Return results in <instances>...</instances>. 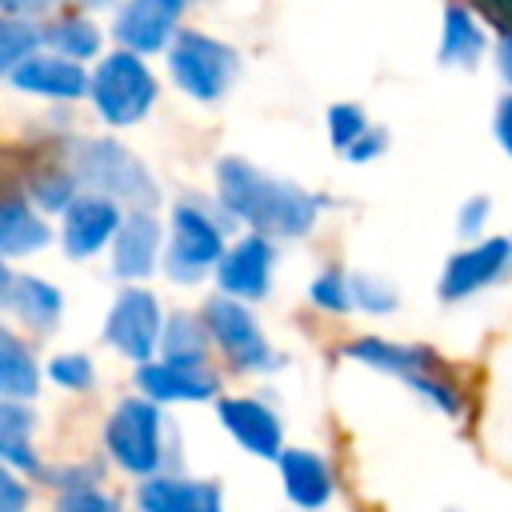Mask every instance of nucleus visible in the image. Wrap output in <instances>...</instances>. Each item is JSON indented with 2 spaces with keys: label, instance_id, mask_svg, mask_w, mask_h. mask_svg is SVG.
Masks as SVG:
<instances>
[{
  "label": "nucleus",
  "instance_id": "obj_1",
  "mask_svg": "<svg viewBox=\"0 0 512 512\" xmlns=\"http://www.w3.org/2000/svg\"><path fill=\"white\" fill-rule=\"evenodd\" d=\"M220 204L264 236H304L320 212V200L288 180H272L240 156L216 164Z\"/></svg>",
  "mask_w": 512,
  "mask_h": 512
},
{
  "label": "nucleus",
  "instance_id": "obj_2",
  "mask_svg": "<svg viewBox=\"0 0 512 512\" xmlns=\"http://www.w3.org/2000/svg\"><path fill=\"white\" fill-rule=\"evenodd\" d=\"M348 360H364L368 368L376 372H388L396 380H404L412 392H420L424 400H432L440 412L448 416H460V388L448 380L444 372V360L432 352V348H420V344H392L384 336H364L356 344L344 348Z\"/></svg>",
  "mask_w": 512,
  "mask_h": 512
},
{
  "label": "nucleus",
  "instance_id": "obj_3",
  "mask_svg": "<svg viewBox=\"0 0 512 512\" xmlns=\"http://www.w3.org/2000/svg\"><path fill=\"white\" fill-rule=\"evenodd\" d=\"M72 172L92 192L124 200L128 208H156V200H160L148 168L128 148H120L116 140H84V144H76Z\"/></svg>",
  "mask_w": 512,
  "mask_h": 512
},
{
  "label": "nucleus",
  "instance_id": "obj_4",
  "mask_svg": "<svg viewBox=\"0 0 512 512\" xmlns=\"http://www.w3.org/2000/svg\"><path fill=\"white\" fill-rule=\"evenodd\" d=\"M168 68H172L176 84L188 96H196V100H220L232 88L236 72H240V56L228 44H220V40H212L204 32H180L172 40Z\"/></svg>",
  "mask_w": 512,
  "mask_h": 512
},
{
  "label": "nucleus",
  "instance_id": "obj_5",
  "mask_svg": "<svg viewBox=\"0 0 512 512\" xmlns=\"http://www.w3.org/2000/svg\"><path fill=\"white\" fill-rule=\"evenodd\" d=\"M92 100H96V112L116 128L144 120V112L156 100V80L140 64V52H128V48L112 52L92 76Z\"/></svg>",
  "mask_w": 512,
  "mask_h": 512
},
{
  "label": "nucleus",
  "instance_id": "obj_6",
  "mask_svg": "<svg viewBox=\"0 0 512 512\" xmlns=\"http://www.w3.org/2000/svg\"><path fill=\"white\" fill-rule=\"evenodd\" d=\"M224 256V228L220 220L200 204V200H184L172 212V244L164 256V272L180 284L200 280L204 268L220 264Z\"/></svg>",
  "mask_w": 512,
  "mask_h": 512
},
{
  "label": "nucleus",
  "instance_id": "obj_7",
  "mask_svg": "<svg viewBox=\"0 0 512 512\" xmlns=\"http://www.w3.org/2000/svg\"><path fill=\"white\" fill-rule=\"evenodd\" d=\"M204 324L216 336V344L224 348V356L240 368V372H272L276 368V352L268 348L260 324L252 320V312L244 304H236L232 296H212L204 304Z\"/></svg>",
  "mask_w": 512,
  "mask_h": 512
},
{
  "label": "nucleus",
  "instance_id": "obj_8",
  "mask_svg": "<svg viewBox=\"0 0 512 512\" xmlns=\"http://www.w3.org/2000/svg\"><path fill=\"white\" fill-rule=\"evenodd\" d=\"M108 452L120 468L148 476L160 468V412L148 400H120L104 428Z\"/></svg>",
  "mask_w": 512,
  "mask_h": 512
},
{
  "label": "nucleus",
  "instance_id": "obj_9",
  "mask_svg": "<svg viewBox=\"0 0 512 512\" xmlns=\"http://www.w3.org/2000/svg\"><path fill=\"white\" fill-rule=\"evenodd\" d=\"M104 340L132 356V360H148L152 348L160 344V308H156V296L144 292V288H128L116 296L112 312H108V324H104Z\"/></svg>",
  "mask_w": 512,
  "mask_h": 512
},
{
  "label": "nucleus",
  "instance_id": "obj_10",
  "mask_svg": "<svg viewBox=\"0 0 512 512\" xmlns=\"http://www.w3.org/2000/svg\"><path fill=\"white\" fill-rule=\"evenodd\" d=\"M508 268H512V240L492 236V240H480V244L456 252L444 264V276H440L436 292H440V300H464V296L488 288L492 280H500Z\"/></svg>",
  "mask_w": 512,
  "mask_h": 512
},
{
  "label": "nucleus",
  "instance_id": "obj_11",
  "mask_svg": "<svg viewBox=\"0 0 512 512\" xmlns=\"http://www.w3.org/2000/svg\"><path fill=\"white\" fill-rule=\"evenodd\" d=\"M120 212L112 196L100 192H84L64 208V252L84 260L92 252H100L116 232H120Z\"/></svg>",
  "mask_w": 512,
  "mask_h": 512
},
{
  "label": "nucleus",
  "instance_id": "obj_12",
  "mask_svg": "<svg viewBox=\"0 0 512 512\" xmlns=\"http://www.w3.org/2000/svg\"><path fill=\"white\" fill-rule=\"evenodd\" d=\"M216 280L228 296L260 300L272 284V244L264 240V232H252L232 252H224L216 264Z\"/></svg>",
  "mask_w": 512,
  "mask_h": 512
},
{
  "label": "nucleus",
  "instance_id": "obj_13",
  "mask_svg": "<svg viewBox=\"0 0 512 512\" xmlns=\"http://www.w3.org/2000/svg\"><path fill=\"white\" fill-rule=\"evenodd\" d=\"M216 416L232 432V440L252 456H280V420L268 404L252 396H224L216 404Z\"/></svg>",
  "mask_w": 512,
  "mask_h": 512
},
{
  "label": "nucleus",
  "instance_id": "obj_14",
  "mask_svg": "<svg viewBox=\"0 0 512 512\" xmlns=\"http://www.w3.org/2000/svg\"><path fill=\"white\" fill-rule=\"evenodd\" d=\"M140 388L148 400H208L216 396V376L204 368V360H164V364H144L136 372Z\"/></svg>",
  "mask_w": 512,
  "mask_h": 512
},
{
  "label": "nucleus",
  "instance_id": "obj_15",
  "mask_svg": "<svg viewBox=\"0 0 512 512\" xmlns=\"http://www.w3.org/2000/svg\"><path fill=\"white\" fill-rule=\"evenodd\" d=\"M8 80L20 92L56 96V100H76V96L92 92V76H84V68L76 60H68V56H32L20 68H12Z\"/></svg>",
  "mask_w": 512,
  "mask_h": 512
},
{
  "label": "nucleus",
  "instance_id": "obj_16",
  "mask_svg": "<svg viewBox=\"0 0 512 512\" xmlns=\"http://www.w3.org/2000/svg\"><path fill=\"white\" fill-rule=\"evenodd\" d=\"M176 8L168 0H128L116 16V40L128 52H160L172 40Z\"/></svg>",
  "mask_w": 512,
  "mask_h": 512
},
{
  "label": "nucleus",
  "instance_id": "obj_17",
  "mask_svg": "<svg viewBox=\"0 0 512 512\" xmlns=\"http://www.w3.org/2000/svg\"><path fill=\"white\" fill-rule=\"evenodd\" d=\"M156 252H160V224L148 208L128 212V220L120 224L116 240H112V268L124 280H140L156 268Z\"/></svg>",
  "mask_w": 512,
  "mask_h": 512
},
{
  "label": "nucleus",
  "instance_id": "obj_18",
  "mask_svg": "<svg viewBox=\"0 0 512 512\" xmlns=\"http://www.w3.org/2000/svg\"><path fill=\"white\" fill-rule=\"evenodd\" d=\"M280 480H284V492L292 504L300 508H320L328 504L332 496V472H328V460L308 452V448H288L280 452Z\"/></svg>",
  "mask_w": 512,
  "mask_h": 512
},
{
  "label": "nucleus",
  "instance_id": "obj_19",
  "mask_svg": "<svg viewBox=\"0 0 512 512\" xmlns=\"http://www.w3.org/2000/svg\"><path fill=\"white\" fill-rule=\"evenodd\" d=\"M140 512H220V492L204 480L152 476L140 488Z\"/></svg>",
  "mask_w": 512,
  "mask_h": 512
},
{
  "label": "nucleus",
  "instance_id": "obj_20",
  "mask_svg": "<svg viewBox=\"0 0 512 512\" xmlns=\"http://www.w3.org/2000/svg\"><path fill=\"white\" fill-rule=\"evenodd\" d=\"M4 304L20 316V320H28L32 328H52L56 320H60V308H64V296L52 288V284H44V280H36V276H16V272H4Z\"/></svg>",
  "mask_w": 512,
  "mask_h": 512
},
{
  "label": "nucleus",
  "instance_id": "obj_21",
  "mask_svg": "<svg viewBox=\"0 0 512 512\" xmlns=\"http://www.w3.org/2000/svg\"><path fill=\"white\" fill-rule=\"evenodd\" d=\"M48 244V224L24 204V200H8L0 208V252L4 256H24Z\"/></svg>",
  "mask_w": 512,
  "mask_h": 512
},
{
  "label": "nucleus",
  "instance_id": "obj_22",
  "mask_svg": "<svg viewBox=\"0 0 512 512\" xmlns=\"http://www.w3.org/2000/svg\"><path fill=\"white\" fill-rule=\"evenodd\" d=\"M36 384H40V372L32 352L12 332H0V392L8 400H24L36 392Z\"/></svg>",
  "mask_w": 512,
  "mask_h": 512
},
{
  "label": "nucleus",
  "instance_id": "obj_23",
  "mask_svg": "<svg viewBox=\"0 0 512 512\" xmlns=\"http://www.w3.org/2000/svg\"><path fill=\"white\" fill-rule=\"evenodd\" d=\"M480 48H484L480 24L464 8H448L444 12V32H440V60L444 64H476Z\"/></svg>",
  "mask_w": 512,
  "mask_h": 512
},
{
  "label": "nucleus",
  "instance_id": "obj_24",
  "mask_svg": "<svg viewBox=\"0 0 512 512\" xmlns=\"http://www.w3.org/2000/svg\"><path fill=\"white\" fill-rule=\"evenodd\" d=\"M28 432H32V412H24L16 400H4L0 404V456L16 468H28L36 472V452L28 448Z\"/></svg>",
  "mask_w": 512,
  "mask_h": 512
},
{
  "label": "nucleus",
  "instance_id": "obj_25",
  "mask_svg": "<svg viewBox=\"0 0 512 512\" xmlns=\"http://www.w3.org/2000/svg\"><path fill=\"white\" fill-rule=\"evenodd\" d=\"M44 40H48L60 56H68V60H88V56H96V48H100V28L88 24V20H80V16H72V20L48 24V28H44Z\"/></svg>",
  "mask_w": 512,
  "mask_h": 512
},
{
  "label": "nucleus",
  "instance_id": "obj_26",
  "mask_svg": "<svg viewBox=\"0 0 512 512\" xmlns=\"http://www.w3.org/2000/svg\"><path fill=\"white\" fill-rule=\"evenodd\" d=\"M40 40H44V28H36V24L20 20V16H4V24H0V68L12 72L24 60H32Z\"/></svg>",
  "mask_w": 512,
  "mask_h": 512
},
{
  "label": "nucleus",
  "instance_id": "obj_27",
  "mask_svg": "<svg viewBox=\"0 0 512 512\" xmlns=\"http://www.w3.org/2000/svg\"><path fill=\"white\" fill-rule=\"evenodd\" d=\"M160 344H164V356H168V360H204V348H208L200 320H192L188 312H176V316L168 320Z\"/></svg>",
  "mask_w": 512,
  "mask_h": 512
},
{
  "label": "nucleus",
  "instance_id": "obj_28",
  "mask_svg": "<svg viewBox=\"0 0 512 512\" xmlns=\"http://www.w3.org/2000/svg\"><path fill=\"white\" fill-rule=\"evenodd\" d=\"M348 296H352V304L364 308V312H392V308H396V288L384 284V280L372 276V272H352V276H348Z\"/></svg>",
  "mask_w": 512,
  "mask_h": 512
},
{
  "label": "nucleus",
  "instance_id": "obj_29",
  "mask_svg": "<svg viewBox=\"0 0 512 512\" xmlns=\"http://www.w3.org/2000/svg\"><path fill=\"white\" fill-rule=\"evenodd\" d=\"M76 184H80L76 172H44L32 180V200L44 208H68L76 200Z\"/></svg>",
  "mask_w": 512,
  "mask_h": 512
},
{
  "label": "nucleus",
  "instance_id": "obj_30",
  "mask_svg": "<svg viewBox=\"0 0 512 512\" xmlns=\"http://www.w3.org/2000/svg\"><path fill=\"white\" fill-rule=\"evenodd\" d=\"M328 132H332V144H336L340 152H348V148L368 132L364 108H356V104H332V112H328Z\"/></svg>",
  "mask_w": 512,
  "mask_h": 512
},
{
  "label": "nucleus",
  "instance_id": "obj_31",
  "mask_svg": "<svg viewBox=\"0 0 512 512\" xmlns=\"http://www.w3.org/2000/svg\"><path fill=\"white\" fill-rule=\"evenodd\" d=\"M312 300H316L320 308H328V312H344V308H352L348 276H340V272H320V276L312 280Z\"/></svg>",
  "mask_w": 512,
  "mask_h": 512
},
{
  "label": "nucleus",
  "instance_id": "obj_32",
  "mask_svg": "<svg viewBox=\"0 0 512 512\" xmlns=\"http://www.w3.org/2000/svg\"><path fill=\"white\" fill-rule=\"evenodd\" d=\"M48 376L56 380V384H64V388H88L92 384V360L88 356H56L52 360V368H48Z\"/></svg>",
  "mask_w": 512,
  "mask_h": 512
},
{
  "label": "nucleus",
  "instance_id": "obj_33",
  "mask_svg": "<svg viewBox=\"0 0 512 512\" xmlns=\"http://www.w3.org/2000/svg\"><path fill=\"white\" fill-rule=\"evenodd\" d=\"M56 512H116V504L96 488H68Z\"/></svg>",
  "mask_w": 512,
  "mask_h": 512
},
{
  "label": "nucleus",
  "instance_id": "obj_34",
  "mask_svg": "<svg viewBox=\"0 0 512 512\" xmlns=\"http://www.w3.org/2000/svg\"><path fill=\"white\" fill-rule=\"evenodd\" d=\"M472 4L488 24H496L500 32H512V0H472Z\"/></svg>",
  "mask_w": 512,
  "mask_h": 512
},
{
  "label": "nucleus",
  "instance_id": "obj_35",
  "mask_svg": "<svg viewBox=\"0 0 512 512\" xmlns=\"http://www.w3.org/2000/svg\"><path fill=\"white\" fill-rule=\"evenodd\" d=\"M384 144H388V136H384V132H376V128H368V132H364V136H360L344 156H348V160H372V156H380V152H384Z\"/></svg>",
  "mask_w": 512,
  "mask_h": 512
},
{
  "label": "nucleus",
  "instance_id": "obj_36",
  "mask_svg": "<svg viewBox=\"0 0 512 512\" xmlns=\"http://www.w3.org/2000/svg\"><path fill=\"white\" fill-rule=\"evenodd\" d=\"M484 220H488V196H472V200L464 204V212H460V232H464V236H476Z\"/></svg>",
  "mask_w": 512,
  "mask_h": 512
},
{
  "label": "nucleus",
  "instance_id": "obj_37",
  "mask_svg": "<svg viewBox=\"0 0 512 512\" xmlns=\"http://www.w3.org/2000/svg\"><path fill=\"white\" fill-rule=\"evenodd\" d=\"M24 504H28V496H24L20 480L12 472H0V512H20Z\"/></svg>",
  "mask_w": 512,
  "mask_h": 512
},
{
  "label": "nucleus",
  "instance_id": "obj_38",
  "mask_svg": "<svg viewBox=\"0 0 512 512\" xmlns=\"http://www.w3.org/2000/svg\"><path fill=\"white\" fill-rule=\"evenodd\" d=\"M496 136H500L504 152L512 156V96H504V100L496 104Z\"/></svg>",
  "mask_w": 512,
  "mask_h": 512
},
{
  "label": "nucleus",
  "instance_id": "obj_39",
  "mask_svg": "<svg viewBox=\"0 0 512 512\" xmlns=\"http://www.w3.org/2000/svg\"><path fill=\"white\" fill-rule=\"evenodd\" d=\"M0 4H4V12L16 16V12H44L52 0H0Z\"/></svg>",
  "mask_w": 512,
  "mask_h": 512
},
{
  "label": "nucleus",
  "instance_id": "obj_40",
  "mask_svg": "<svg viewBox=\"0 0 512 512\" xmlns=\"http://www.w3.org/2000/svg\"><path fill=\"white\" fill-rule=\"evenodd\" d=\"M500 72L512 84V32H504V40H500Z\"/></svg>",
  "mask_w": 512,
  "mask_h": 512
},
{
  "label": "nucleus",
  "instance_id": "obj_41",
  "mask_svg": "<svg viewBox=\"0 0 512 512\" xmlns=\"http://www.w3.org/2000/svg\"><path fill=\"white\" fill-rule=\"evenodd\" d=\"M84 4H88V8H108L112 0H84Z\"/></svg>",
  "mask_w": 512,
  "mask_h": 512
},
{
  "label": "nucleus",
  "instance_id": "obj_42",
  "mask_svg": "<svg viewBox=\"0 0 512 512\" xmlns=\"http://www.w3.org/2000/svg\"><path fill=\"white\" fill-rule=\"evenodd\" d=\"M168 4H172V8H176V12H180V8H184V4H188V0H168Z\"/></svg>",
  "mask_w": 512,
  "mask_h": 512
}]
</instances>
